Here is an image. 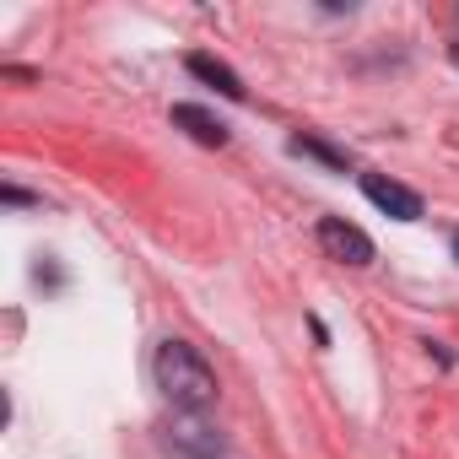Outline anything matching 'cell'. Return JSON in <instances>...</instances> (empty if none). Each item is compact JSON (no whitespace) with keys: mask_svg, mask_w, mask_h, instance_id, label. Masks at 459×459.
Returning <instances> with one entry per match:
<instances>
[{"mask_svg":"<svg viewBox=\"0 0 459 459\" xmlns=\"http://www.w3.org/2000/svg\"><path fill=\"white\" fill-rule=\"evenodd\" d=\"M157 389L168 394L173 411L200 416L205 405H216V368L189 341H162L157 346Z\"/></svg>","mask_w":459,"mask_h":459,"instance_id":"cell-1","label":"cell"},{"mask_svg":"<svg viewBox=\"0 0 459 459\" xmlns=\"http://www.w3.org/2000/svg\"><path fill=\"white\" fill-rule=\"evenodd\" d=\"M157 443L173 459H221V432L205 416H189V411H173V421H162Z\"/></svg>","mask_w":459,"mask_h":459,"instance_id":"cell-2","label":"cell"},{"mask_svg":"<svg viewBox=\"0 0 459 459\" xmlns=\"http://www.w3.org/2000/svg\"><path fill=\"white\" fill-rule=\"evenodd\" d=\"M319 249L335 265H373V238L362 227H351L346 216H319Z\"/></svg>","mask_w":459,"mask_h":459,"instance_id":"cell-3","label":"cell"},{"mask_svg":"<svg viewBox=\"0 0 459 459\" xmlns=\"http://www.w3.org/2000/svg\"><path fill=\"white\" fill-rule=\"evenodd\" d=\"M362 195L384 216H394V221H421V195L405 189V184H394V178H384V173H362Z\"/></svg>","mask_w":459,"mask_h":459,"instance_id":"cell-4","label":"cell"},{"mask_svg":"<svg viewBox=\"0 0 459 459\" xmlns=\"http://www.w3.org/2000/svg\"><path fill=\"white\" fill-rule=\"evenodd\" d=\"M173 125L189 130L200 146H227V125H221L216 114H205L200 103H173Z\"/></svg>","mask_w":459,"mask_h":459,"instance_id":"cell-5","label":"cell"},{"mask_svg":"<svg viewBox=\"0 0 459 459\" xmlns=\"http://www.w3.org/2000/svg\"><path fill=\"white\" fill-rule=\"evenodd\" d=\"M184 65H189V76H200V82H205V87H216L221 98H233V103L244 98V82H238V71H233V65H221L216 55H189Z\"/></svg>","mask_w":459,"mask_h":459,"instance_id":"cell-6","label":"cell"},{"mask_svg":"<svg viewBox=\"0 0 459 459\" xmlns=\"http://www.w3.org/2000/svg\"><path fill=\"white\" fill-rule=\"evenodd\" d=\"M292 152H298V157H319V162H330V168H346V152H335V146H325V141H314V135H298Z\"/></svg>","mask_w":459,"mask_h":459,"instance_id":"cell-7","label":"cell"},{"mask_svg":"<svg viewBox=\"0 0 459 459\" xmlns=\"http://www.w3.org/2000/svg\"><path fill=\"white\" fill-rule=\"evenodd\" d=\"M0 195H6V205H33V195H28V189H17V184H6Z\"/></svg>","mask_w":459,"mask_h":459,"instance_id":"cell-8","label":"cell"},{"mask_svg":"<svg viewBox=\"0 0 459 459\" xmlns=\"http://www.w3.org/2000/svg\"><path fill=\"white\" fill-rule=\"evenodd\" d=\"M448 55H454V65H459V44H454V49H448Z\"/></svg>","mask_w":459,"mask_h":459,"instance_id":"cell-9","label":"cell"},{"mask_svg":"<svg viewBox=\"0 0 459 459\" xmlns=\"http://www.w3.org/2000/svg\"><path fill=\"white\" fill-rule=\"evenodd\" d=\"M454 260H459V233H454Z\"/></svg>","mask_w":459,"mask_h":459,"instance_id":"cell-10","label":"cell"}]
</instances>
